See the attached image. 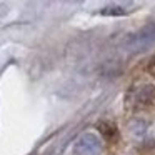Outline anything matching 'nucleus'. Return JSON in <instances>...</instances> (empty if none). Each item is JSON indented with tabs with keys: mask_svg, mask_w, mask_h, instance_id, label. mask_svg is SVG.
I'll return each mask as SVG.
<instances>
[{
	"mask_svg": "<svg viewBox=\"0 0 155 155\" xmlns=\"http://www.w3.org/2000/svg\"><path fill=\"white\" fill-rule=\"evenodd\" d=\"M98 130L102 132V135H104L105 138H114V137H117V127L115 125H112V124H108V122H102L100 125H98Z\"/></svg>",
	"mask_w": 155,
	"mask_h": 155,
	"instance_id": "obj_2",
	"label": "nucleus"
},
{
	"mask_svg": "<svg viewBox=\"0 0 155 155\" xmlns=\"http://www.w3.org/2000/svg\"><path fill=\"white\" fill-rule=\"evenodd\" d=\"M147 72L152 75V77H155V55L150 58V62H148V65H147Z\"/></svg>",
	"mask_w": 155,
	"mask_h": 155,
	"instance_id": "obj_3",
	"label": "nucleus"
},
{
	"mask_svg": "<svg viewBox=\"0 0 155 155\" xmlns=\"http://www.w3.org/2000/svg\"><path fill=\"white\" fill-rule=\"evenodd\" d=\"M137 102L142 107H147V105H152L155 102V87L153 85H145L138 90L137 94Z\"/></svg>",
	"mask_w": 155,
	"mask_h": 155,
	"instance_id": "obj_1",
	"label": "nucleus"
}]
</instances>
